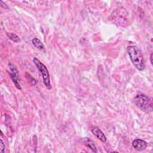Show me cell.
Here are the masks:
<instances>
[{"instance_id":"6da1fadb","label":"cell","mask_w":153,"mask_h":153,"mask_svg":"<svg viewBox=\"0 0 153 153\" xmlns=\"http://www.w3.org/2000/svg\"><path fill=\"white\" fill-rule=\"evenodd\" d=\"M127 51L133 65L139 71H143L145 68V62L139 47L136 45H129L127 47Z\"/></svg>"},{"instance_id":"7a4b0ae2","label":"cell","mask_w":153,"mask_h":153,"mask_svg":"<svg viewBox=\"0 0 153 153\" xmlns=\"http://www.w3.org/2000/svg\"><path fill=\"white\" fill-rule=\"evenodd\" d=\"M135 102L137 106L144 112L149 113L152 110V100L148 96L139 93L135 97Z\"/></svg>"},{"instance_id":"3957f363","label":"cell","mask_w":153,"mask_h":153,"mask_svg":"<svg viewBox=\"0 0 153 153\" xmlns=\"http://www.w3.org/2000/svg\"><path fill=\"white\" fill-rule=\"evenodd\" d=\"M33 62L37 66L38 70L40 71V72L42 75V77H43L44 85L48 89L50 90L52 89V86H51V83H50V74L47 67L37 58H34Z\"/></svg>"},{"instance_id":"277c9868","label":"cell","mask_w":153,"mask_h":153,"mask_svg":"<svg viewBox=\"0 0 153 153\" xmlns=\"http://www.w3.org/2000/svg\"><path fill=\"white\" fill-rule=\"evenodd\" d=\"M132 146L136 151H141L146 149L148 146V144L146 141L142 139H136L133 141Z\"/></svg>"},{"instance_id":"5b68a950","label":"cell","mask_w":153,"mask_h":153,"mask_svg":"<svg viewBox=\"0 0 153 153\" xmlns=\"http://www.w3.org/2000/svg\"><path fill=\"white\" fill-rule=\"evenodd\" d=\"M91 131L93 133V134L97 137V139H99L100 141H101L102 142H105L107 141V137L105 135V134L103 133L98 127L97 126H93L91 128Z\"/></svg>"},{"instance_id":"8992f818","label":"cell","mask_w":153,"mask_h":153,"mask_svg":"<svg viewBox=\"0 0 153 153\" xmlns=\"http://www.w3.org/2000/svg\"><path fill=\"white\" fill-rule=\"evenodd\" d=\"M83 141L84 145L88 148H89L90 149H91L93 151V152H96L97 151L96 148V146L95 145V143L92 139H90L89 138H84L83 139Z\"/></svg>"},{"instance_id":"52a82bcc","label":"cell","mask_w":153,"mask_h":153,"mask_svg":"<svg viewBox=\"0 0 153 153\" xmlns=\"http://www.w3.org/2000/svg\"><path fill=\"white\" fill-rule=\"evenodd\" d=\"M32 43L36 48L38 49V50H44V46L39 39H38L37 38H34L32 39Z\"/></svg>"},{"instance_id":"ba28073f","label":"cell","mask_w":153,"mask_h":153,"mask_svg":"<svg viewBox=\"0 0 153 153\" xmlns=\"http://www.w3.org/2000/svg\"><path fill=\"white\" fill-rule=\"evenodd\" d=\"M10 78L12 79L13 83L14 84V85L16 86V87L19 89V90H21V87H20V84L19 83V81L20 80V79L18 77H17V76L16 75H14L13 73H10Z\"/></svg>"},{"instance_id":"9c48e42d","label":"cell","mask_w":153,"mask_h":153,"mask_svg":"<svg viewBox=\"0 0 153 153\" xmlns=\"http://www.w3.org/2000/svg\"><path fill=\"white\" fill-rule=\"evenodd\" d=\"M7 36L9 37V38L10 40H11L12 41H13L14 43H17L20 42V38L17 35H16L15 34H13V33H7Z\"/></svg>"},{"instance_id":"30bf717a","label":"cell","mask_w":153,"mask_h":153,"mask_svg":"<svg viewBox=\"0 0 153 153\" xmlns=\"http://www.w3.org/2000/svg\"><path fill=\"white\" fill-rule=\"evenodd\" d=\"M0 142H1V144H0V151L3 153L5 151V144L2 139L0 140Z\"/></svg>"},{"instance_id":"8fae6325","label":"cell","mask_w":153,"mask_h":153,"mask_svg":"<svg viewBox=\"0 0 153 153\" xmlns=\"http://www.w3.org/2000/svg\"><path fill=\"white\" fill-rule=\"evenodd\" d=\"M0 4H1V6L2 7H3L4 9H9V7L7 6V5H6V4H5L3 1H0Z\"/></svg>"},{"instance_id":"7c38bea8","label":"cell","mask_w":153,"mask_h":153,"mask_svg":"<svg viewBox=\"0 0 153 153\" xmlns=\"http://www.w3.org/2000/svg\"><path fill=\"white\" fill-rule=\"evenodd\" d=\"M152 55H153V54H152V53L151 54V55H150V61H151V64L152 65Z\"/></svg>"}]
</instances>
